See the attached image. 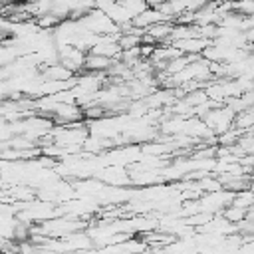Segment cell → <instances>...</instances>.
Masks as SVG:
<instances>
[{"instance_id":"2","label":"cell","mask_w":254,"mask_h":254,"mask_svg":"<svg viewBox=\"0 0 254 254\" xmlns=\"http://www.w3.org/2000/svg\"><path fill=\"white\" fill-rule=\"evenodd\" d=\"M159 22H171V20L165 18V16H163L159 10H155V8H145L141 14H137V16L131 18V24H133L135 28H141V30H147L149 26L159 24Z\"/></svg>"},{"instance_id":"3","label":"cell","mask_w":254,"mask_h":254,"mask_svg":"<svg viewBox=\"0 0 254 254\" xmlns=\"http://www.w3.org/2000/svg\"><path fill=\"white\" fill-rule=\"evenodd\" d=\"M212 42L208 40H202V38H187V40H177L173 42L171 46L177 48L183 56H189V54H202Z\"/></svg>"},{"instance_id":"4","label":"cell","mask_w":254,"mask_h":254,"mask_svg":"<svg viewBox=\"0 0 254 254\" xmlns=\"http://www.w3.org/2000/svg\"><path fill=\"white\" fill-rule=\"evenodd\" d=\"M252 125H254V111L252 109H244V111L236 113L234 119H232V127L238 129V131H242V133L248 131Z\"/></svg>"},{"instance_id":"1","label":"cell","mask_w":254,"mask_h":254,"mask_svg":"<svg viewBox=\"0 0 254 254\" xmlns=\"http://www.w3.org/2000/svg\"><path fill=\"white\" fill-rule=\"evenodd\" d=\"M232 119H234V113H232L226 105L214 107V109L206 111V113L200 117V121L210 129V133H212L214 137L220 135V133H224V131H228V129L232 127Z\"/></svg>"},{"instance_id":"5","label":"cell","mask_w":254,"mask_h":254,"mask_svg":"<svg viewBox=\"0 0 254 254\" xmlns=\"http://www.w3.org/2000/svg\"><path fill=\"white\" fill-rule=\"evenodd\" d=\"M117 2V0H115ZM127 12H129V16L133 18V16H137V14H141L145 8H149L147 4H145V0H123V2H119Z\"/></svg>"}]
</instances>
